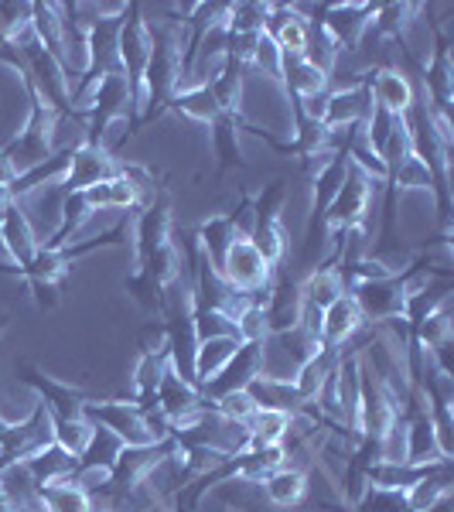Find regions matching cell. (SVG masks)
Here are the masks:
<instances>
[{
    "label": "cell",
    "mask_w": 454,
    "mask_h": 512,
    "mask_svg": "<svg viewBox=\"0 0 454 512\" xmlns=\"http://www.w3.org/2000/svg\"><path fill=\"white\" fill-rule=\"evenodd\" d=\"M297 287H301V297L304 304H311V308H321L325 311L328 304H335L345 291L342 284V274L332 267V263H321V267H315L311 274H304L301 280H297Z\"/></svg>",
    "instance_id": "cell-28"
},
{
    "label": "cell",
    "mask_w": 454,
    "mask_h": 512,
    "mask_svg": "<svg viewBox=\"0 0 454 512\" xmlns=\"http://www.w3.org/2000/svg\"><path fill=\"white\" fill-rule=\"evenodd\" d=\"M28 291L35 297L38 308H55L59 304V287L55 284H45V280H28Z\"/></svg>",
    "instance_id": "cell-50"
},
{
    "label": "cell",
    "mask_w": 454,
    "mask_h": 512,
    "mask_svg": "<svg viewBox=\"0 0 454 512\" xmlns=\"http://www.w3.org/2000/svg\"><path fill=\"white\" fill-rule=\"evenodd\" d=\"M31 28H35L41 45L62 62V45H65L62 4H31Z\"/></svg>",
    "instance_id": "cell-33"
},
{
    "label": "cell",
    "mask_w": 454,
    "mask_h": 512,
    "mask_svg": "<svg viewBox=\"0 0 454 512\" xmlns=\"http://www.w3.org/2000/svg\"><path fill=\"white\" fill-rule=\"evenodd\" d=\"M352 512H410L407 492L400 489H379V485H366Z\"/></svg>",
    "instance_id": "cell-45"
},
{
    "label": "cell",
    "mask_w": 454,
    "mask_h": 512,
    "mask_svg": "<svg viewBox=\"0 0 454 512\" xmlns=\"http://www.w3.org/2000/svg\"><path fill=\"white\" fill-rule=\"evenodd\" d=\"M362 325H366V321H362L356 301H352L349 294H342L335 304H328V308L321 311V345L342 349V345H349L352 338L359 335Z\"/></svg>",
    "instance_id": "cell-19"
},
{
    "label": "cell",
    "mask_w": 454,
    "mask_h": 512,
    "mask_svg": "<svg viewBox=\"0 0 454 512\" xmlns=\"http://www.w3.org/2000/svg\"><path fill=\"white\" fill-rule=\"evenodd\" d=\"M127 294L134 297V301L140 304V308L147 311V315H161V287L154 284L151 277L144 274V270H134V274H130V280H127Z\"/></svg>",
    "instance_id": "cell-46"
},
{
    "label": "cell",
    "mask_w": 454,
    "mask_h": 512,
    "mask_svg": "<svg viewBox=\"0 0 454 512\" xmlns=\"http://www.w3.org/2000/svg\"><path fill=\"white\" fill-rule=\"evenodd\" d=\"M4 332H7V315L0 311V335H4Z\"/></svg>",
    "instance_id": "cell-55"
},
{
    "label": "cell",
    "mask_w": 454,
    "mask_h": 512,
    "mask_svg": "<svg viewBox=\"0 0 454 512\" xmlns=\"http://www.w3.org/2000/svg\"><path fill=\"white\" fill-rule=\"evenodd\" d=\"M424 512H454V502H451V495H444L441 502H434L431 509H424Z\"/></svg>",
    "instance_id": "cell-53"
},
{
    "label": "cell",
    "mask_w": 454,
    "mask_h": 512,
    "mask_svg": "<svg viewBox=\"0 0 454 512\" xmlns=\"http://www.w3.org/2000/svg\"><path fill=\"white\" fill-rule=\"evenodd\" d=\"M93 512H99V509H93Z\"/></svg>",
    "instance_id": "cell-56"
},
{
    "label": "cell",
    "mask_w": 454,
    "mask_h": 512,
    "mask_svg": "<svg viewBox=\"0 0 454 512\" xmlns=\"http://www.w3.org/2000/svg\"><path fill=\"white\" fill-rule=\"evenodd\" d=\"M284 205H287V181L274 178L260 188V195H253V216H257V222H284L280 219Z\"/></svg>",
    "instance_id": "cell-44"
},
{
    "label": "cell",
    "mask_w": 454,
    "mask_h": 512,
    "mask_svg": "<svg viewBox=\"0 0 454 512\" xmlns=\"http://www.w3.org/2000/svg\"><path fill=\"white\" fill-rule=\"evenodd\" d=\"M250 400L257 403V410H277V414H294L301 410V400H297V390L291 379H277V376H257L250 386H246Z\"/></svg>",
    "instance_id": "cell-26"
},
{
    "label": "cell",
    "mask_w": 454,
    "mask_h": 512,
    "mask_svg": "<svg viewBox=\"0 0 454 512\" xmlns=\"http://www.w3.org/2000/svg\"><path fill=\"white\" fill-rule=\"evenodd\" d=\"M386 185H390L393 195H407V192H427V195H431L434 188H437V181H434V171L427 168V164L420 161L417 154H410L407 161L396 164V168L390 171Z\"/></svg>",
    "instance_id": "cell-35"
},
{
    "label": "cell",
    "mask_w": 454,
    "mask_h": 512,
    "mask_svg": "<svg viewBox=\"0 0 454 512\" xmlns=\"http://www.w3.org/2000/svg\"><path fill=\"white\" fill-rule=\"evenodd\" d=\"M0 274H7V277H24V270L18 267V260L11 256V250H7L4 239H0Z\"/></svg>",
    "instance_id": "cell-51"
},
{
    "label": "cell",
    "mask_w": 454,
    "mask_h": 512,
    "mask_svg": "<svg viewBox=\"0 0 454 512\" xmlns=\"http://www.w3.org/2000/svg\"><path fill=\"white\" fill-rule=\"evenodd\" d=\"M123 448H127V444H123L117 434H110L106 427H93V437H89V444L82 448L76 465L79 468H113L123 454Z\"/></svg>",
    "instance_id": "cell-37"
},
{
    "label": "cell",
    "mask_w": 454,
    "mask_h": 512,
    "mask_svg": "<svg viewBox=\"0 0 454 512\" xmlns=\"http://www.w3.org/2000/svg\"><path fill=\"white\" fill-rule=\"evenodd\" d=\"M212 407H216L222 417L239 420V424H250V417L257 414V403L250 400V393H246V390L219 396V400H212Z\"/></svg>",
    "instance_id": "cell-47"
},
{
    "label": "cell",
    "mask_w": 454,
    "mask_h": 512,
    "mask_svg": "<svg viewBox=\"0 0 454 512\" xmlns=\"http://www.w3.org/2000/svg\"><path fill=\"white\" fill-rule=\"evenodd\" d=\"M236 332H239V342H267L270 328H267V315H263L260 304H250V308L236 318Z\"/></svg>",
    "instance_id": "cell-48"
},
{
    "label": "cell",
    "mask_w": 454,
    "mask_h": 512,
    "mask_svg": "<svg viewBox=\"0 0 454 512\" xmlns=\"http://www.w3.org/2000/svg\"><path fill=\"white\" fill-rule=\"evenodd\" d=\"M373 192L376 185L362 175L359 168H352L349 161V175L345 185L338 188V195L332 198V205L325 209V229L328 233H342L352 226H369V212H373Z\"/></svg>",
    "instance_id": "cell-4"
},
{
    "label": "cell",
    "mask_w": 454,
    "mask_h": 512,
    "mask_svg": "<svg viewBox=\"0 0 454 512\" xmlns=\"http://www.w3.org/2000/svg\"><path fill=\"white\" fill-rule=\"evenodd\" d=\"M349 297L356 301L362 321H369V325H383V321L403 318V308H407V291H403L400 277L366 280V284L349 287Z\"/></svg>",
    "instance_id": "cell-7"
},
{
    "label": "cell",
    "mask_w": 454,
    "mask_h": 512,
    "mask_svg": "<svg viewBox=\"0 0 454 512\" xmlns=\"http://www.w3.org/2000/svg\"><path fill=\"white\" fill-rule=\"evenodd\" d=\"M209 93L216 99L219 113H229V117H239L243 113V93H246V65H239L233 59L222 62V69L212 76L209 82Z\"/></svg>",
    "instance_id": "cell-22"
},
{
    "label": "cell",
    "mask_w": 454,
    "mask_h": 512,
    "mask_svg": "<svg viewBox=\"0 0 454 512\" xmlns=\"http://www.w3.org/2000/svg\"><path fill=\"white\" fill-rule=\"evenodd\" d=\"M18 373H21V383L38 396V403L52 417H79L82 414V403H86L89 396L82 393L79 386L48 376L38 362H21Z\"/></svg>",
    "instance_id": "cell-6"
},
{
    "label": "cell",
    "mask_w": 454,
    "mask_h": 512,
    "mask_svg": "<svg viewBox=\"0 0 454 512\" xmlns=\"http://www.w3.org/2000/svg\"><path fill=\"white\" fill-rule=\"evenodd\" d=\"M243 113L239 117H229V113H219L216 120L209 123L212 127V151L219 158V175L233 168H243V147H239V130H243Z\"/></svg>",
    "instance_id": "cell-24"
},
{
    "label": "cell",
    "mask_w": 454,
    "mask_h": 512,
    "mask_svg": "<svg viewBox=\"0 0 454 512\" xmlns=\"http://www.w3.org/2000/svg\"><path fill=\"white\" fill-rule=\"evenodd\" d=\"M260 489H263V495H267L270 506L294 509L297 502L304 499V492H308V472L291 468V465H280L267 475V482H263Z\"/></svg>",
    "instance_id": "cell-27"
},
{
    "label": "cell",
    "mask_w": 454,
    "mask_h": 512,
    "mask_svg": "<svg viewBox=\"0 0 454 512\" xmlns=\"http://www.w3.org/2000/svg\"><path fill=\"white\" fill-rule=\"evenodd\" d=\"M113 175H120L117 158L96 144H82L72 151L69 175H65V181H62V192H86V188H93V185H99V181H106Z\"/></svg>",
    "instance_id": "cell-12"
},
{
    "label": "cell",
    "mask_w": 454,
    "mask_h": 512,
    "mask_svg": "<svg viewBox=\"0 0 454 512\" xmlns=\"http://www.w3.org/2000/svg\"><path fill=\"white\" fill-rule=\"evenodd\" d=\"M246 69L260 72L263 79L270 82H280V69H284V52L277 48V41L263 31V35L257 38V45H253V55L250 62H246Z\"/></svg>",
    "instance_id": "cell-43"
},
{
    "label": "cell",
    "mask_w": 454,
    "mask_h": 512,
    "mask_svg": "<svg viewBox=\"0 0 454 512\" xmlns=\"http://www.w3.org/2000/svg\"><path fill=\"white\" fill-rule=\"evenodd\" d=\"M369 110H373V96H369V82L362 79L359 86H338L328 93L321 123H325V127H352V123L362 127L369 117Z\"/></svg>",
    "instance_id": "cell-15"
},
{
    "label": "cell",
    "mask_w": 454,
    "mask_h": 512,
    "mask_svg": "<svg viewBox=\"0 0 454 512\" xmlns=\"http://www.w3.org/2000/svg\"><path fill=\"white\" fill-rule=\"evenodd\" d=\"M52 434H55V444L65 448L69 454H82V448L89 444L93 437V424L82 417H52Z\"/></svg>",
    "instance_id": "cell-42"
},
{
    "label": "cell",
    "mask_w": 454,
    "mask_h": 512,
    "mask_svg": "<svg viewBox=\"0 0 454 512\" xmlns=\"http://www.w3.org/2000/svg\"><path fill=\"white\" fill-rule=\"evenodd\" d=\"M444 495H451V461H441L434 465L424 478H417L407 489V506L410 512H424L431 509L434 502H441Z\"/></svg>",
    "instance_id": "cell-29"
},
{
    "label": "cell",
    "mask_w": 454,
    "mask_h": 512,
    "mask_svg": "<svg viewBox=\"0 0 454 512\" xmlns=\"http://www.w3.org/2000/svg\"><path fill=\"white\" fill-rule=\"evenodd\" d=\"M0 512H14V502H11V495L4 492V485H0Z\"/></svg>",
    "instance_id": "cell-54"
},
{
    "label": "cell",
    "mask_w": 454,
    "mask_h": 512,
    "mask_svg": "<svg viewBox=\"0 0 454 512\" xmlns=\"http://www.w3.org/2000/svg\"><path fill=\"white\" fill-rule=\"evenodd\" d=\"M291 414H277V410H257L246 424L250 431V448H280L287 437Z\"/></svg>",
    "instance_id": "cell-39"
},
{
    "label": "cell",
    "mask_w": 454,
    "mask_h": 512,
    "mask_svg": "<svg viewBox=\"0 0 454 512\" xmlns=\"http://www.w3.org/2000/svg\"><path fill=\"white\" fill-rule=\"evenodd\" d=\"M267 18H270V4H253V0H243V4H229L226 31H229V35L257 38V35L267 31Z\"/></svg>",
    "instance_id": "cell-40"
},
{
    "label": "cell",
    "mask_w": 454,
    "mask_h": 512,
    "mask_svg": "<svg viewBox=\"0 0 454 512\" xmlns=\"http://www.w3.org/2000/svg\"><path fill=\"white\" fill-rule=\"evenodd\" d=\"M38 499H41V506H45V512H93V499H89L72 478L38 489Z\"/></svg>",
    "instance_id": "cell-38"
},
{
    "label": "cell",
    "mask_w": 454,
    "mask_h": 512,
    "mask_svg": "<svg viewBox=\"0 0 454 512\" xmlns=\"http://www.w3.org/2000/svg\"><path fill=\"white\" fill-rule=\"evenodd\" d=\"M137 267L144 270V274L151 277L154 284L161 287V291L168 284H175L178 277H188L185 274V256H181V250L175 246V239H171V243H164V246H158V250L147 256V260H140Z\"/></svg>",
    "instance_id": "cell-32"
},
{
    "label": "cell",
    "mask_w": 454,
    "mask_h": 512,
    "mask_svg": "<svg viewBox=\"0 0 454 512\" xmlns=\"http://www.w3.org/2000/svg\"><path fill=\"white\" fill-rule=\"evenodd\" d=\"M0 239L7 243V250H11V256L18 260L21 270H28L31 263H35V256L41 250V239L35 233V226H31L28 212L21 209V202H11V209L0 216Z\"/></svg>",
    "instance_id": "cell-17"
},
{
    "label": "cell",
    "mask_w": 454,
    "mask_h": 512,
    "mask_svg": "<svg viewBox=\"0 0 454 512\" xmlns=\"http://www.w3.org/2000/svg\"><path fill=\"white\" fill-rule=\"evenodd\" d=\"M369 82V96H373V106L386 110L390 117H407L417 103V89L414 82L407 79L403 69H369L366 72Z\"/></svg>",
    "instance_id": "cell-11"
},
{
    "label": "cell",
    "mask_w": 454,
    "mask_h": 512,
    "mask_svg": "<svg viewBox=\"0 0 454 512\" xmlns=\"http://www.w3.org/2000/svg\"><path fill=\"white\" fill-rule=\"evenodd\" d=\"M69 161H72V151H55L48 154L45 161L35 164V168L21 171L18 178L11 181V198L14 202H24V198H31L35 192H48V188H62L65 175H69Z\"/></svg>",
    "instance_id": "cell-16"
},
{
    "label": "cell",
    "mask_w": 454,
    "mask_h": 512,
    "mask_svg": "<svg viewBox=\"0 0 454 512\" xmlns=\"http://www.w3.org/2000/svg\"><path fill=\"white\" fill-rule=\"evenodd\" d=\"M205 403H209V400L202 396V390H198L192 379L178 376L175 369H168V373H164L158 393H154V407H158L161 414L171 420V427H175L181 417H188V414H195V410H202Z\"/></svg>",
    "instance_id": "cell-14"
},
{
    "label": "cell",
    "mask_w": 454,
    "mask_h": 512,
    "mask_svg": "<svg viewBox=\"0 0 454 512\" xmlns=\"http://www.w3.org/2000/svg\"><path fill=\"white\" fill-rule=\"evenodd\" d=\"M79 417L89 420L93 427H106L110 434H117L127 448H144V444L158 441L144 410L134 400H86Z\"/></svg>",
    "instance_id": "cell-3"
},
{
    "label": "cell",
    "mask_w": 454,
    "mask_h": 512,
    "mask_svg": "<svg viewBox=\"0 0 454 512\" xmlns=\"http://www.w3.org/2000/svg\"><path fill=\"white\" fill-rule=\"evenodd\" d=\"M171 369L168 352L164 355H140L137 369H134V403L137 407H151L154 393H158L164 373Z\"/></svg>",
    "instance_id": "cell-36"
},
{
    "label": "cell",
    "mask_w": 454,
    "mask_h": 512,
    "mask_svg": "<svg viewBox=\"0 0 454 512\" xmlns=\"http://www.w3.org/2000/svg\"><path fill=\"white\" fill-rule=\"evenodd\" d=\"M55 127H59V113L31 96L28 123H24V127L7 140V147H4L7 158H11L14 168H18V175L28 168H35V164H41L48 154H55Z\"/></svg>",
    "instance_id": "cell-2"
},
{
    "label": "cell",
    "mask_w": 454,
    "mask_h": 512,
    "mask_svg": "<svg viewBox=\"0 0 454 512\" xmlns=\"http://www.w3.org/2000/svg\"><path fill=\"white\" fill-rule=\"evenodd\" d=\"M280 86L291 103H301V99H311V96H321L332 89V79L311 65L304 55H284V69H280Z\"/></svg>",
    "instance_id": "cell-18"
},
{
    "label": "cell",
    "mask_w": 454,
    "mask_h": 512,
    "mask_svg": "<svg viewBox=\"0 0 454 512\" xmlns=\"http://www.w3.org/2000/svg\"><path fill=\"white\" fill-rule=\"evenodd\" d=\"M24 472L31 475V482L38 485V489H45V485H55V482H65V478H72L76 472V454H69L59 444H48L45 451H38L35 458L21 461Z\"/></svg>",
    "instance_id": "cell-23"
},
{
    "label": "cell",
    "mask_w": 454,
    "mask_h": 512,
    "mask_svg": "<svg viewBox=\"0 0 454 512\" xmlns=\"http://www.w3.org/2000/svg\"><path fill=\"white\" fill-rule=\"evenodd\" d=\"M257 376H263V342H243L233 359H229V366L222 369L216 379H209V383L202 386V396L212 403L226 393L246 390Z\"/></svg>",
    "instance_id": "cell-9"
},
{
    "label": "cell",
    "mask_w": 454,
    "mask_h": 512,
    "mask_svg": "<svg viewBox=\"0 0 454 512\" xmlns=\"http://www.w3.org/2000/svg\"><path fill=\"white\" fill-rule=\"evenodd\" d=\"M222 277L229 280V284L236 287V291L243 294H253L257 297L263 287L274 280V267H270L267 260L257 253V246L250 243V239H236L233 246H229L226 260H222Z\"/></svg>",
    "instance_id": "cell-8"
},
{
    "label": "cell",
    "mask_w": 454,
    "mask_h": 512,
    "mask_svg": "<svg viewBox=\"0 0 454 512\" xmlns=\"http://www.w3.org/2000/svg\"><path fill=\"white\" fill-rule=\"evenodd\" d=\"M198 250H202L205 256H209V263L216 270H222V260H226V253H229V246L236 243V229H233V222H229V216H209L198 226Z\"/></svg>",
    "instance_id": "cell-30"
},
{
    "label": "cell",
    "mask_w": 454,
    "mask_h": 512,
    "mask_svg": "<svg viewBox=\"0 0 454 512\" xmlns=\"http://www.w3.org/2000/svg\"><path fill=\"white\" fill-rule=\"evenodd\" d=\"M338 355H342V349H332V345H321V349L311 355L308 362H301L297 366V373L291 376L294 390H297V400H301V407H311L315 403L318 390L325 386L328 373L338 366Z\"/></svg>",
    "instance_id": "cell-20"
},
{
    "label": "cell",
    "mask_w": 454,
    "mask_h": 512,
    "mask_svg": "<svg viewBox=\"0 0 454 512\" xmlns=\"http://www.w3.org/2000/svg\"><path fill=\"white\" fill-rule=\"evenodd\" d=\"M137 349H140V355H164L168 352V325H164V321H147L137 335Z\"/></svg>",
    "instance_id": "cell-49"
},
{
    "label": "cell",
    "mask_w": 454,
    "mask_h": 512,
    "mask_svg": "<svg viewBox=\"0 0 454 512\" xmlns=\"http://www.w3.org/2000/svg\"><path fill=\"white\" fill-rule=\"evenodd\" d=\"M120 69L123 76L130 82V110L134 117L144 123L151 106H147V86H144V72H147V62H151V52H154V38H151V24L144 21L137 4L127 7L120 21Z\"/></svg>",
    "instance_id": "cell-1"
},
{
    "label": "cell",
    "mask_w": 454,
    "mask_h": 512,
    "mask_svg": "<svg viewBox=\"0 0 454 512\" xmlns=\"http://www.w3.org/2000/svg\"><path fill=\"white\" fill-rule=\"evenodd\" d=\"M250 243L257 246V253L270 263V267H280V260L287 256L284 222H257V226H253Z\"/></svg>",
    "instance_id": "cell-41"
},
{
    "label": "cell",
    "mask_w": 454,
    "mask_h": 512,
    "mask_svg": "<svg viewBox=\"0 0 454 512\" xmlns=\"http://www.w3.org/2000/svg\"><path fill=\"white\" fill-rule=\"evenodd\" d=\"M79 195L86 198V205L93 212H120V209H137L140 205V192L127 175H113Z\"/></svg>",
    "instance_id": "cell-21"
},
{
    "label": "cell",
    "mask_w": 454,
    "mask_h": 512,
    "mask_svg": "<svg viewBox=\"0 0 454 512\" xmlns=\"http://www.w3.org/2000/svg\"><path fill=\"white\" fill-rule=\"evenodd\" d=\"M239 345H243V342H239L236 335L205 338V342H198V349H195V383H198V390H202L209 379H216L222 369L229 366V359L236 355Z\"/></svg>",
    "instance_id": "cell-25"
},
{
    "label": "cell",
    "mask_w": 454,
    "mask_h": 512,
    "mask_svg": "<svg viewBox=\"0 0 454 512\" xmlns=\"http://www.w3.org/2000/svg\"><path fill=\"white\" fill-rule=\"evenodd\" d=\"M175 236V219H171V202L168 195L158 192L144 209L137 212L134 219V250H137V263L147 260L158 246L171 243Z\"/></svg>",
    "instance_id": "cell-10"
},
{
    "label": "cell",
    "mask_w": 454,
    "mask_h": 512,
    "mask_svg": "<svg viewBox=\"0 0 454 512\" xmlns=\"http://www.w3.org/2000/svg\"><path fill=\"white\" fill-rule=\"evenodd\" d=\"M420 11H424L420 4H376L373 28H369V31H376L379 38L400 41L410 28H414V21L420 18Z\"/></svg>",
    "instance_id": "cell-34"
},
{
    "label": "cell",
    "mask_w": 454,
    "mask_h": 512,
    "mask_svg": "<svg viewBox=\"0 0 454 512\" xmlns=\"http://www.w3.org/2000/svg\"><path fill=\"white\" fill-rule=\"evenodd\" d=\"M373 14L376 4H325L318 7V18H311L321 31L328 35V41L342 52H356L362 45V38L373 28Z\"/></svg>",
    "instance_id": "cell-5"
},
{
    "label": "cell",
    "mask_w": 454,
    "mask_h": 512,
    "mask_svg": "<svg viewBox=\"0 0 454 512\" xmlns=\"http://www.w3.org/2000/svg\"><path fill=\"white\" fill-rule=\"evenodd\" d=\"M14 178H18V168H14V161L7 158V151L0 147V188H11Z\"/></svg>",
    "instance_id": "cell-52"
},
{
    "label": "cell",
    "mask_w": 454,
    "mask_h": 512,
    "mask_svg": "<svg viewBox=\"0 0 454 512\" xmlns=\"http://www.w3.org/2000/svg\"><path fill=\"white\" fill-rule=\"evenodd\" d=\"M168 110L192 123H205V127L219 117V106H216V99H212L209 86H181L178 93L171 96Z\"/></svg>",
    "instance_id": "cell-31"
},
{
    "label": "cell",
    "mask_w": 454,
    "mask_h": 512,
    "mask_svg": "<svg viewBox=\"0 0 454 512\" xmlns=\"http://www.w3.org/2000/svg\"><path fill=\"white\" fill-rule=\"evenodd\" d=\"M267 35L277 41L284 55H304L311 38V18L297 4H270Z\"/></svg>",
    "instance_id": "cell-13"
}]
</instances>
